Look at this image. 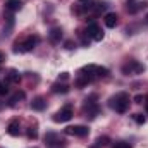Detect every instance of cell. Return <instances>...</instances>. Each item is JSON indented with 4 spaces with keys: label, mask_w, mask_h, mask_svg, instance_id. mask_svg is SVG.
Wrapping results in <instances>:
<instances>
[{
    "label": "cell",
    "mask_w": 148,
    "mask_h": 148,
    "mask_svg": "<svg viewBox=\"0 0 148 148\" xmlns=\"http://www.w3.org/2000/svg\"><path fill=\"white\" fill-rule=\"evenodd\" d=\"M45 107H47V102H45V98H43V97H36V98L31 102V109H33V110L41 112Z\"/></svg>",
    "instance_id": "12"
},
{
    "label": "cell",
    "mask_w": 148,
    "mask_h": 148,
    "mask_svg": "<svg viewBox=\"0 0 148 148\" xmlns=\"http://www.w3.org/2000/svg\"><path fill=\"white\" fill-rule=\"evenodd\" d=\"M143 103H145V110L148 112V95L145 97V100H143Z\"/></svg>",
    "instance_id": "28"
},
{
    "label": "cell",
    "mask_w": 148,
    "mask_h": 148,
    "mask_svg": "<svg viewBox=\"0 0 148 148\" xmlns=\"http://www.w3.org/2000/svg\"><path fill=\"white\" fill-rule=\"evenodd\" d=\"M114 148H131V145H129V143H126V141H119V143H115V145H114Z\"/></svg>",
    "instance_id": "25"
},
{
    "label": "cell",
    "mask_w": 148,
    "mask_h": 148,
    "mask_svg": "<svg viewBox=\"0 0 148 148\" xmlns=\"http://www.w3.org/2000/svg\"><path fill=\"white\" fill-rule=\"evenodd\" d=\"M3 60H5V55H3V52H0V64H2Z\"/></svg>",
    "instance_id": "31"
},
{
    "label": "cell",
    "mask_w": 148,
    "mask_h": 148,
    "mask_svg": "<svg viewBox=\"0 0 148 148\" xmlns=\"http://www.w3.org/2000/svg\"><path fill=\"white\" fill-rule=\"evenodd\" d=\"M38 41H40V38L36 35H31V36L24 38L21 43H16V48H14V52H17V53H26V52H31L35 47L38 45Z\"/></svg>",
    "instance_id": "3"
},
{
    "label": "cell",
    "mask_w": 148,
    "mask_h": 148,
    "mask_svg": "<svg viewBox=\"0 0 148 148\" xmlns=\"http://www.w3.org/2000/svg\"><path fill=\"white\" fill-rule=\"evenodd\" d=\"M45 143L53 147V145H60L62 140H60V136L55 134V133H47V134H45Z\"/></svg>",
    "instance_id": "11"
},
{
    "label": "cell",
    "mask_w": 148,
    "mask_h": 148,
    "mask_svg": "<svg viewBox=\"0 0 148 148\" xmlns=\"http://www.w3.org/2000/svg\"><path fill=\"white\" fill-rule=\"evenodd\" d=\"M19 79H21V76L16 69H10L7 73V83H19Z\"/></svg>",
    "instance_id": "17"
},
{
    "label": "cell",
    "mask_w": 148,
    "mask_h": 148,
    "mask_svg": "<svg viewBox=\"0 0 148 148\" xmlns=\"http://www.w3.org/2000/svg\"><path fill=\"white\" fill-rule=\"evenodd\" d=\"M134 121H136V124H145V115H141V114H134Z\"/></svg>",
    "instance_id": "24"
},
{
    "label": "cell",
    "mask_w": 148,
    "mask_h": 148,
    "mask_svg": "<svg viewBox=\"0 0 148 148\" xmlns=\"http://www.w3.org/2000/svg\"><path fill=\"white\" fill-rule=\"evenodd\" d=\"M109 141H110V140H109L107 136H100V138L97 140V147H98V148H102V147H107V145H109Z\"/></svg>",
    "instance_id": "21"
},
{
    "label": "cell",
    "mask_w": 148,
    "mask_h": 148,
    "mask_svg": "<svg viewBox=\"0 0 148 148\" xmlns=\"http://www.w3.org/2000/svg\"><path fill=\"white\" fill-rule=\"evenodd\" d=\"M23 98H24V91H17L14 97H10L9 105H10V107H16V105H17V102H19V100H23Z\"/></svg>",
    "instance_id": "18"
},
{
    "label": "cell",
    "mask_w": 148,
    "mask_h": 148,
    "mask_svg": "<svg viewBox=\"0 0 148 148\" xmlns=\"http://www.w3.org/2000/svg\"><path fill=\"white\" fill-rule=\"evenodd\" d=\"M143 71H145V67L138 60H127L122 66V73L126 74V76H136V74H141Z\"/></svg>",
    "instance_id": "4"
},
{
    "label": "cell",
    "mask_w": 148,
    "mask_h": 148,
    "mask_svg": "<svg viewBox=\"0 0 148 148\" xmlns=\"http://www.w3.org/2000/svg\"><path fill=\"white\" fill-rule=\"evenodd\" d=\"M64 133H66L67 136H77V138H84V136L90 133V129H88L86 126H69V127H66V129H64Z\"/></svg>",
    "instance_id": "7"
},
{
    "label": "cell",
    "mask_w": 148,
    "mask_h": 148,
    "mask_svg": "<svg viewBox=\"0 0 148 148\" xmlns=\"http://www.w3.org/2000/svg\"><path fill=\"white\" fill-rule=\"evenodd\" d=\"M143 100H145L143 95H136V97H134V102H136V103H143Z\"/></svg>",
    "instance_id": "27"
},
{
    "label": "cell",
    "mask_w": 148,
    "mask_h": 148,
    "mask_svg": "<svg viewBox=\"0 0 148 148\" xmlns=\"http://www.w3.org/2000/svg\"><path fill=\"white\" fill-rule=\"evenodd\" d=\"M66 48L71 50V48H73V41H66Z\"/></svg>",
    "instance_id": "29"
},
{
    "label": "cell",
    "mask_w": 148,
    "mask_h": 148,
    "mask_svg": "<svg viewBox=\"0 0 148 148\" xmlns=\"http://www.w3.org/2000/svg\"><path fill=\"white\" fill-rule=\"evenodd\" d=\"M117 14L115 12H109V14H105V26L107 28H115L117 26Z\"/></svg>",
    "instance_id": "14"
},
{
    "label": "cell",
    "mask_w": 148,
    "mask_h": 148,
    "mask_svg": "<svg viewBox=\"0 0 148 148\" xmlns=\"http://www.w3.org/2000/svg\"><path fill=\"white\" fill-rule=\"evenodd\" d=\"M48 36H50V41H52V43H59V41L62 40V29H60V28H52Z\"/></svg>",
    "instance_id": "15"
},
{
    "label": "cell",
    "mask_w": 148,
    "mask_h": 148,
    "mask_svg": "<svg viewBox=\"0 0 148 148\" xmlns=\"http://www.w3.org/2000/svg\"><path fill=\"white\" fill-rule=\"evenodd\" d=\"M88 83H90V79H88L86 76H83V74H81V77L76 81V86H77V88H83V86H86Z\"/></svg>",
    "instance_id": "20"
},
{
    "label": "cell",
    "mask_w": 148,
    "mask_h": 148,
    "mask_svg": "<svg viewBox=\"0 0 148 148\" xmlns=\"http://www.w3.org/2000/svg\"><path fill=\"white\" fill-rule=\"evenodd\" d=\"M77 2H79V3H83V5H86V3H90L91 0H77Z\"/></svg>",
    "instance_id": "30"
},
{
    "label": "cell",
    "mask_w": 148,
    "mask_h": 148,
    "mask_svg": "<svg viewBox=\"0 0 148 148\" xmlns=\"http://www.w3.org/2000/svg\"><path fill=\"white\" fill-rule=\"evenodd\" d=\"M52 91H53V93H62V95H66V93L69 91V86L59 81V83H55V84L52 86Z\"/></svg>",
    "instance_id": "16"
},
{
    "label": "cell",
    "mask_w": 148,
    "mask_h": 148,
    "mask_svg": "<svg viewBox=\"0 0 148 148\" xmlns=\"http://www.w3.org/2000/svg\"><path fill=\"white\" fill-rule=\"evenodd\" d=\"M36 136H38V131H36V127H29V131H28V138L29 140H36Z\"/></svg>",
    "instance_id": "23"
},
{
    "label": "cell",
    "mask_w": 148,
    "mask_h": 148,
    "mask_svg": "<svg viewBox=\"0 0 148 148\" xmlns=\"http://www.w3.org/2000/svg\"><path fill=\"white\" fill-rule=\"evenodd\" d=\"M7 133H9L10 136H19V133H21V124H19V121H10L9 126H7Z\"/></svg>",
    "instance_id": "10"
},
{
    "label": "cell",
    "mask_w": 148,
    "mask_h": 148,
    "mask_svg": "<svg viewBox=\"0 0 148 148\" xmlns=\"http://www.w3.org/2000/svg\"><path fill=\"white\" fill-rule=\"evenodd\" d=\"M73 115H74L73 107H71V105H66V107H62L60 110L53 115V121H55V122H67V121H71Z\"/></svg>",
    "instance_id": "6"
},
{
    "label": "cell",
    "mask_w": 148,
    "mask_h": 148,
    "mask_svg": "<svg viewBox=\"0 0 148 148\" xmlns=\"http://www.w3.org/2000/svg\"><path fill=\"white\" fill-rule=\"evenodd\" d=\"M84 102H86V103H84V110L88 112V115L93 119V117L98 114V110H100V107H98V103H97V95L88 97Z\"/></svg>",
    "instance_id": "5"
},
{
    "label": "cell",
    "mask_w": 148,
    "mask_h": 148,
    "mask_svg": "<svg viewBox=\"0 0 148 148\" xmlns=\"http://www.w3.org/2000/svg\"><path fill=\"white\" fill-rule=\"evenodd\" d=\"M145 19H147V23H148V14H147V17H145Z\"/></svg>",
    "instance_id": "32"
},
{
    "label": "cell",
    "mask_w": 148,
    "mask_h": 148,
    "mask_svg": "<svg viewBox=\"0 0 148 148\" xmlns=\"http://www.w3.org/2000/svg\"><path fill=\"white\" fill-rule=\"evenodd\" d=\"M110 107L119 114H124L129 109V95L127 93H117L110 98Z\"/></svg>",
    "instance_id": "2"
},
{
    "label": "cell",
    "mask_w": 148,
    "mask_h": 148,
    "mask_svg": "<svg viewBox=\"0 0 148 148\" xmlns=\"http://www.w3.org/2000/svg\"><path fill=\"white\" fill-rule=\"evenodd\" d=\"M23 5H24L23 0H7V2H5V9L10 10V12H17V10H21Z\"/></svg>",
    "instance_id": "9"
},
{
    "label": "cell",
    "mask_w": 148,
    "mask_h": 148,
    "mask_svg": "<svg viewBox=\"0 0 148 148\" xmlns=\"http://www.w3.org/2000/svg\"><path fill=\"white\" fill-rule=\"evenodd\" d=\"M81 74L86 76L90 81L93 79H98V77H105L109 76V69L107 67H102V66H95V64H88L81 69Z\"/></svg>",
    "instance_id": "1"
},
{
    "label": "cell",
    "mask_w": 148,
    "mask_h": 148,
    "mask_svg": "<svg viewBox=\"0 0 148 148\" xmlns=\"http://www.w3.org/2000/svg\"><path fill=\"white\" fill-rule=\"evenodd\" d=\"M86 35H88V38H91L93 41H102V40H103V31H102L100 26L95 24V23H91V24L88 26Z\"/></svg>",
    "instance_id": "8"
},
{
    "label": "cell",
    "mask_w": 148,
    "mask_h": 148,
    "mask_svg": "<svg viewBox=\"0 0 148 148\" xmlns=\"http://www.w3.org/2000/svg\"><path fill=\"white\" fill-rule=\"evenodd\" d=\"M107 9V3H103V2H97V3H93V7H91V10L95 12V14H100L102 10H105Z\"/></svg>",
    "instance_id": "19"
},
{
    "label": "cell",
    "mask_w": 148,
    "mask_h": 148,
    "mask_svg": "<svg viewBox=\"0 0 148 148\" xmlns=\"http://www.w3.org/2000/svg\"><path fill=\"white\" fill-rule=\"evenodd\" d=\"M9 93V83L7 81H0V95H7Z\"/></svg>",
    "instance_id": "22"
},
{
    "label": "cell",
    "mask_w": 148,
    "mask_h": 148,
    "mask_svg": "<svg viewBox=\"0 0 148 148\" xmlns=\"http://www.w3.org/2000/svg\"><path fill=\"white\" fill-rule=\"evenodd\" d=\"M69 79V73H60L59 74V81H67Z\"/></svg>",
    "instance_id": "26"
},
{
    "label": "cell",
    "mask_w": 148,
    "mask_h": 148,
    "mask_svg": "<svg viewBox=\"0 0 148 148\" xmlns=\"http://www.w3.org/2000/svg\"><path fill=\"white\" fill-rule=\"evenodd\" d=\"M148 5V2H136V3H129L127 5V12L129 14H136V12H140L141 9H145Z\"/></svg>",
    "instance_id": "13"
}]
</instances>
